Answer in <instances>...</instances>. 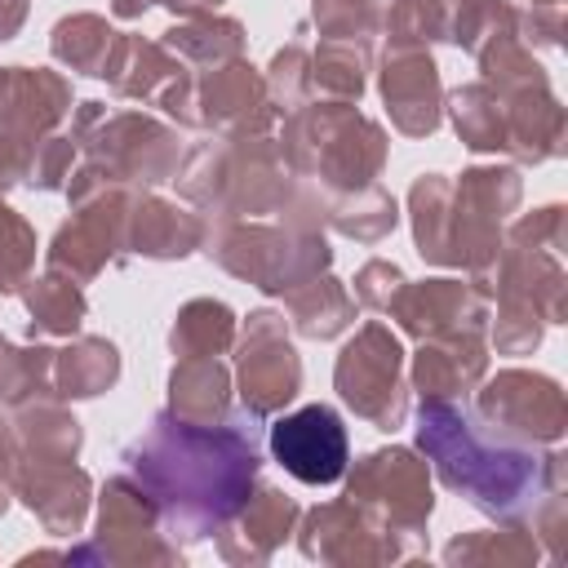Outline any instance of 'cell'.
Returning <instances> with one entry per match:
<instances>
[{
	"mask_svg": "<svg viewBox=\"0 0 568 568\" xmlns=\"http://www.w3.org/2000/svg\"><path fill=\"white\" fill-rule=\"evenodd\" d=\"M124 462L133 479L155 497L160 528L186 541L217 532L248 501L262 466L253 426H195L173 413H160L151 430L129 444Z\"/></svg>",
	"mask_w": 568,
	"mask_h": 568,
	"instance_id": "6da1fadb",
	"label": "cell"
},
{
	"mask_svg": "<svg viewBox=\"0 0 568 568\" xmlns=\"http://www.w3.org/2000/svg\"><path fill=\"white\" fill-rule=\"evenodd\" d=\"M417 444L439 479L493 519H524L564 497V453L541 457L532 444L493 435L453 399H422Z\"/></svg>",
	"mask_w": 568,
	"mask_h": 568,
	"instance_id": "7a4b0ae2",
	"label": "cell"
},
{
	"mask_svg": "<svg viewBox=\"0 0 568 568\" xmlns=\"http://www.w3.org/2000/svg\"><path fill=\"white\" fill-rule=\"evenodd\" d=\"M178 186L191 204L209 209L213 217H244V213H275L288 195L284 155L271 138L244 133L204 142L186 155Z\"/></svg>",
	"mask_w": 568,
	"mask_h": 568,
	"instance_id": "3957f363",
	"label": "cell"
},
{
	"mask_svg": "<svg viewBox=\"0 0 568 568\" xmlns=\"http://www.w3.org/2000/svg\"><path fill=\"white\" fill-rule=\"evenodd\" d=\"M280 155L297 178H320L333 191H355L377 178L386 160V133L351 102L297 106L288 111Z\"/></svg>",
	"mask_w": 568,
	"mask_h": 568,
	"instance_id": "277c9868",
	"label": "cell"
},
{
	"mask_svg": "<svg viewBox=\"0 0 568 568\" xmlns=\"http://www.w3.org/2000/svg\"><path fill=\"white\" fill-rule=\"evenodd\" d=\"M200 244L217 266L257 284L262 293H288L302 280L320 275L333 257L320 231H297L288 222L262 226V222H240V217H213V226L204 222Z\"/></svg>",
	"mask_w": 568,
	"mask_h": 568,
	"instance_id": "5b68a950",
	"label": "cell"
},
{
	"mask_svg": "<svg viewBox=\"0 0 568 568\" xmlns=\"http://www.w3.org/2000/svg\"><path fill=\"white\" fill-rule=\"evenodd\" d=\"M75 142H84L89 164L124 186H155L178 173V133L138 111H106L102 102H80Z\"/></svg>",
	"mask_w": 568,
	"mask_h": 568,
	"instance_id": "8992f818",
	"label": "cell"
},
{
	"mask_svg": "<svg viewBox=\"0 0 568 568\" xmlns=\"http://www.w3.org/2000/svg\"><path fill=\"white\" fill-rule=\"evenodd\" d=\"M404 351L395 342V333L382 320H368L337 355L333 368V386L337 395L377 430H395L408 413L404 399Z\"/></svg>",
	"mask_w": 568,
	"mask_h": 568,
	"instance_id": "52a82bcc",
	"label": "cell"
},
{
	"mask_svg": "<svg viewBox=\"0 0 568 568\" xmlns=\"http://www.w3.org/2000/svg\"><path fill=\"white\" fill-rule=\"evenodd\" d=\"M346 501H355L377 528L422 546L417 532L435 506L426 462H417L408 448H377L355 466L346 484Z\"/></svg>",
	"mask_w": 568,
	"mask_h": 568,
	"instance_id": "ba28073f",
	"label": "cell"
},
{
	"mask_svg": "<svg viewBox=\"0 0 568 568\" xmlns=\"http://www.w3.org/2000/svg\"><path fill=\"white\" fill-rule=\"evenodd\" d=\"M475 422L519 444H555L568 426V404L555 377L506 368L475 390Z\"/></svg>",
	"mask_w": 568,
	"mask_h": 568,
	"instance_id": "9c48e42d",
	"label": "cell"
},
{
	"mask_svg": "<svg viewBox=\"0 0 568 568\" xmlns=\"http://www.w3.org/2000/svg\"><path fill=\"white\" fill-rule=\"evenodd\" d=\"M67 559H106V564H138V559H178L160 541V506L138 479H106L102 510H98V541L67 555Z\"/></svg>",
	"mask_w": 568,
	"mask_h": 568,
	"instance_id": "30bf717a",
	"label": "cell"
},
{
	"mask_svg": "<svg viewBox=\"0 0 568 568\" xmlns=\"http://www.w3.org/2000/svg\"><path fill=\"white\" fill-rule=\"evenodd\" d=\"M302 386V359L284 337V315L253 311L240 337V399L248 417H271Z\"/></svg>",
	"mask_w": 568,
	"mask_h": 568,
	"instance_id": "8fae6325",
	"label": "cell"
},
{
	"mask_svg": "<svg viewBox=\"0 0 568 568\" xmlns=\"http://www.w3.org/2000/svg\"><path fill=\"white\" fill-rule=\"evenodd\" d=\"M275 462L302 484H333L346 475V426L328 404H306L271 426Z\"/></svg>",
	"mask_w": 568,
	"mask_h": 568,
	"instance_id": "7c38bea8",
	"label": "cell"
},
{
	"mask_svg": "<svg viewBox=\"0 0 568 568\" xmlns=\"http://www.w3.org/2000/svg\"><path fill=\"white\" fill-rule=\"evenodd\" d=\"M382 98L404 138H426L439 124V71L417 40H390L382 58Z\"/></svg>",
	"mask_w": 568,
	"mask_h": 568,
	"instance_id": "4fadbf2b",
	"label": "cell"
},
{
	"mask_svg": "<svg viewBox=\"0 0 568 568\" xmlns=\"http://www.w3.org/2000/svg\"><path fill=\"white\" fill-rule=\"evenodd\" d=\"M275 106L266 98V80L248 62H222L209 80H195V129H217L222 138L266 133Z\"/></svg>",
	"mask_w": 568,
	"mask_h": 568,
	"instance_id": "5bb4252c",
	"label": "cell"
},
{
	"mask_svg": "<svg viewBox=\"0 0 568 568\" xmlns=\"http://www.w3.org/2000/svg\"><path fill=\"white\" fill-rule=\"evenodd\" d=\"M302 555L328 559V564H355V559H408V546H399L395 532L377 528L355 501H328L315 506L302 524Z\"/></svg>",
	"mask_w": 568,
	"mask_h": 568,
	"instance_id": "9a60e30c",
	"label": "cell"
},
{
	"mask_svg": "<svg viewBox=\"0 0 568 568\" xmlns=\"http://www.w3.org/2000/svg\"><path fill=\"white\" fill-rule=\"evenodd\" d=\"M386 311L413 337L484 333V297L475 293V284H462V280H422V284L404 280V288Z\"/></svg>",
	"mask_w": 568,
	"mask_h": 568,
	"instance_id": "2e32d148",
	"label": "cell"
},
{
	"mask_svg": "<svg viewBox=\"0 0 568 568\" xmlns=\"http://www.w3.org/2000/svg\"><path fill=\"white\" fill-rule=\"evenodd\" d=\"M484 368V333H439L422 337V351L413 355V386L422 390V399H453L479 386Z\"/></svg>",
	"mask_w": 568,
	"mask_h": 568,
	"instance_id": "e0dca14e",
	"label": "cell"
},
{
	"mask_svg": "<svg viewBox=\"0 0 568 568\" xmlns=\"http://www.w3.org/2000/svg\"><path fill=\"white\" fill-rule=\"evenodd\" d=\"M71 106V84L58 71L0 67V124L22 138H44Z\"/></svg>",
	"mask_w": 568,
	"mask_h": 568,
	"instance_id": "ac0fdd59",
	"label": "cell"
},
{
	"mask_svg": "<svg viewBox=\"0 0 568 568\" xmlns=\"http://www.w3.org/2000/svg\"><path fill=\"white\" fill-rule=\"evenodd\" d=\"M18 497L36 510V519L49 532H75L84 510H89V475L71 462H22L18 475Z\"/></svg>",
	"mask_w": 568,
	"mask_h": 568,
	"instance_id": "d6986e66",
	"label": "cell"
},
{
	"mask_svg": "<svg viewBox=\"0 0 568 568\" xmlns=\"http://www.w3.org/2000/svg\"><path fill=\"white\" fill-rule=\"evenodd\" d=\"M506 115V151L524 164H541L564 151V106L550 98V84L497 93Z\"/></svg>",
	"mask_w": 568,
	"mask_h": 568,
	"instance_id": "ffe728a7",
	"label": "cell"
},
{
	"mask_svg": "<svg viewBox=\"0 0 568 568\" xmlns=\"http://www.w3.org/2000/svg\"><path fill=\"white\" fill-rule=\"evenodd\" d=\"M293 519H297V501L293 497H284L280 488H262L257 497H248L217 532V546H222V555L226 559H248V564H257V559H266L280 541H284V532H293Z\"/></svg>",
	"mask_w": 568,
	"mask_h": 568,
	"instance_id": "44dd1931",
	"label": "cell"
},
{
	"mask_svg": "<svg viewBox=\"0 0 568 568\" xmlns=\"http://www.w3.org/2000/svg\"><path fill=\"white\" fill-rule=\"evenodd\" d=\"M204 217L160 200V195H133L129 204V226H124V248L142 257H186L200 248Z\"/></svg>",
	"mask_w": 568,
	"mask_h": 568,
	"instance_id": "7402d4cb",
	"label": "cell"
},
{
	"mask_svg": "<svg viewBox=\"0 0 568 568\" xmlns=\"http://www.w3.org/2000/svg\"><path fill=\"white\" fill-rule=\"evenodd\" d=\"M191 71L164 49V44H151L142 36H120L115 40V53H111V67H106V80L120 98H142V102H164Z\"/></svg>",
	"mask_w": 568,
	"mask_h": 568,
	"instance_id": "603a6c76",
	"label": "cell"
},
{
	"mask_svg": "<svg viewBox=\"0 0 568 568\" xmlns=\"http://www.w3.org/2000/svg\"><path fill=\"white\" fill-rule=\"evenodd\" d=\"M226 404H231V377L217 364V355H195L173 364L169 373V413L195 426H213L226 422Z\"/></svg>",
	"mask_w": 568,
	"mask_h": 568,
	"instance_id": "cb8c5ba5",
	"label": "cell"
},
{
	"mask_svg": "<svg viewBox=\"0 0 568 568\" xmlns=\"http://www.w3.org/2000/svg\"><path fill=\"white\" fill-rule=\"evenodd\" d=\"M288 297V320L302 337L311 342H324V337H337L342 328L355 324V297L333 280V275H311L302 280L297 288L284 293Z\"/></svg>",
	"mask_w": 568,
	"mask_h": 568,
	"instance_id": "d4e9b609",
	"label": "cell"
},
{
	"mask_svg": "<svg viewBox=\"0 0 568 568\" xmlns=\"http://www.w3.org/2000/svg\"><path fill=\"white\" fill-rule=\"evenodd\" d=\"M13 435H18V448L27 462H75V453H80V422L53 399L22 404Z\"/></svg>",
	"mask_w": 568,
	"mask_h": 568,
	"instance_id": "484cf974",
	"label": "cell"
},
{
	"mask_svg": "<svg viewBox=\"0 0 568 568\" xmlns=\"http://www.w3.org/2000/svg\"><path fill=\"white\" fill-rule=\"evenodd\" d=\"M120 351L106 337H80L67 351H53V390L62 399H89L115 386Z\"/></svg>",
	"mask_w": 568,
	"mask_h": 568,
	"instance_id": "4316f807",
	"label": "cell"
},
{
	"mask_svg": "<svg viewBox=\"0 0 568 568\" xmlns=\"http://www.w3.org/2000/svg\"><path fill=\"white\" fill-rule=\"evenodd\" d=\"M160 44L186 67H222L244 53V27L235 18L200 13V18H186L173 31H164Z\"/></svg>",
	"mask_w": 568,
	"mask_h": 568,
	"instance_id": "83f0119b",
	"label": "cell"
},
{
	"mask_svg": "<svg viewBox=\"0 0 568 568\" xmlns=\"http://www.w3.org/2000/svg\"><path fill=\"white\" fill-rule=\"evenodd\" d=\"M408 209H413V240H417V253L426 262H439V266H453V182L439 178V173H426L413 182V195H408Z\"/></svg>",
	"mask_w": 568,
	"mask_h": 568,
	"instance_id": "f1b7e54d",
	"label": "cell"
},
{
	"mask_svg": "<svg viewBox=\"0 0 568 568\" xmlns=\"http://www.w3.org/2000/svg\"><path fill=\"white\" fill-rule=\"evenodd\" d=\"M115 31L106 27V18L98 13H71L53 27V58L71 71H84V75H102L106 80V67H111V53H115Z\"/></svg>",
	"mask_w": 568,
	"mask_h": 568,
	"instance_id": "f546056e",
	"label": "cell"
},
{
	"mask_svg": "<svg viewBox=\"0 0 568 568\" xmlns=\"http://www.w3.org/2000/svg\"><path fill=\"white\" fill-rule=\"evenodd\" d=\"M235 342V315L226 302H213V297H195L178 311L173 320V333H169V346L173 355L182 359H195V355H222L226 346Z\"/></svg>",
	"mask_w": 568,
	"mask_h": 568,
	"instance_id": "4dcf8cb0",
	"label": "cell"
},
{
	"mask_svg": "<svg viewBox=\"0 0 568 568\" xmlns=\"http://www.w3.org/2000/svg\"><path fill=\"white\" fill-rule=\"evenodd\" d=\"M448 115L457 138L470 151H506V115H501V98L479 80L466 89L448 93Z\"/></svg>",
	"mask_w": 568,
	"mask_h": 568,
	"instance_id": "1f68e13d",
	"label": "cell"
},
{
	"mask_svg": "<svg viewBox=\"0 0 568 568\" xmlns=\"http://www.w3.org/2000/svg\"><path fill=\"white\" fill-rule=\"evenodd\" d=\"M328 222H333L342 235L359 240V244H377V240L399 222V209H395V200H390L377 182H364V186L337 191V195L328 200Z\"/></svg>",
	"mask_w": 568,
	"mask_h": 568,
	"instance_id": "d6a6232c",
	"label": "cell"
},
{
	"mask_svg": "<svg viewBox=\"0 0 568 568\" xmlns=\"http://www.w3.org/2000/svg\"><path fill=\"white\" fill-rule=\"evenodd\" d=\"M22 297H27V311H31V333H62V337H71L84 324V311H89L80 284L58 275V271H49L40 280H27Z\"/></svg>",
	"mask_w": 568,
	"mask_h": 568,
	"instance_id": "836d02e7",
	"label": "cell"
},
{
	"mask_svg": "<svg viewBox=\"0 0 568 568\" xmlns=\"http://www.w3.org/2000/svg\"><path fill=\"white\" fill-rule=\"evenodd\" d=\"M364 67L359 40H324L311 58V93H320V102H359Z\"/></svg>",
	"mask_w": 568,
	"mask_h": 568,
	"instance_id": "e575fe53",
	"label": "cell"
},
{
	"mask_svg": "<svg viewBox=\"0 0 568 568\" xmlns=\"http://www.w3.org/2000/svg\"><path fill=\"white\" fill-rule=\"evenodd\" d=\"M44 390H53V351L0 342V399L22 408Z\"/></svg>",
	"mask_w": 568,
	"mask_h": 568,
	"instance_id": "d590c367",
	"label": "cell"
},
{
	"mask_svg": "<svg viewBox=\"0 0 568 568\" xmlns=\"http://www.w3.org/2000/svg\"><path fill=\"white\" fill-rule=\"evenodd\" d=\"M262 80H266V98H271V106L280 115L306 106V98H311V58H306L302 40H293L288 49H280L271 58V71Z\"/></svg>",
	"mask_w": 568,
	"mask_h": 568,
	"instance_id": "8d00e7d4",
	"label": "cell"
},
{
	"mask_svg": "<svg viewBox=\"0 0 568 568\" xmlns=\"http://www.w3.org/2000/svg\"><path fill=\"white\" fill-rule=\"evenodd\" d=\"M31 262H36L31 226L9 204H0V293H18V284H27Z\"/></svg>",
	"mask_w": 568,
	"mask_h": 568,
	"instance_id": "74e56055",
	"label": "cell"
},
{
	"mask_svg": "<svg viewBox=\"0 0 568 568\" xmlns=\"http://www.w3.org/2000/svg\"><path fill=\"white\" fill-rule=\"evenodd\" d=\"M448 564H466V559H501V564H519V559H537V541L519 537V528L506 532H479V537H457L444 550Z\"/></svg>",
	"mask_w": 568,
	"mask_h": 568,
	"instance_id": "f35d334b",
	"label": "cell"
},
{
	"mask_svg": "<svg viewBox=\"0 0 568 568\" xmlns=\"http://www.w3.org/2000/svg\"><path fill=\"white\" fill-rule=\"evenodd\" d=\"M541 315L519 306V302H497V324H493V342L501 355H528L541 342Z\"/></svg>",
	"mask_w": 568,
	"mask_h": 568,
	"instance_id": "ab89813d",
	"label": "cell"
},
{
	"mask_svg": "<svg viewBox=\"0 0 568 568\" xmlns=\"http://www.w3.org/2000/svg\"><path fill=\"white\" fill-rule=\"evenodd\" d=\"M71 155H75V142H67V138H36L31 169H27V186H40V191L67 186V178H71Z\"/></svg>",
	"mask_w": 568,
	"mask_h": 568,
	"instance_id": "60d3db41",
	"label": "cell"
},
{
	"mask_svg": "<svg viewBox=\"0 0 568 568\" xmlns=\"http://www.w3.org/2000/svg\"><path fill=\"white\" fill-rule=\"evenodd\" d=\"M399 288H404L399 266H390V262H382V257L364 262L359 275H355V302L368 306V311H386V306L395 302Z\"/></svg>",
	"mask_w": 568,
	"mask_h": 568,
	"instance_id": "b9f144b4",
	"label": "cell"
},
{
	"mask_svg": "<svg viewBox=\"0 0 568 568\" xmlns=\"http://www.w3.org/2000/svg\"><path fill=\"white\" fill-rule=\"evenodd\" d=\"M31 151H36V138H22V133H13V129L0 124V186L27 182Z\"/></svg>",
	"mask_w": 568,
	"mask_h": 568,
	"instance_id": "7bdbcfd3",
	"label": "cell"
},
{
	"mask_svg": "<svg viewBox=\"0 0 568 568\" xmlns=\"http://www.w3.org/2000/svg\"><path fill=\"white\" fill-rule=\"evenodd\" d=\"M18 466H22V448H18V435H13V426L0 417V515H4V506H9V497H4V484H13Z\"/></svg>",
	"mask_w": 568,
	"mask_h": 568,
	"instance_id": "ee69618b",
	"label": "cell"
},
{
	"mask_svg": "<svg viewBox=\"0 0 568 568\" xmlns=\"http://www.w3.org/2000/svg\"><path fill=\"white\" fill-rule=\"evenodd\" d=\"M22 22H27V0H0V44L13 40Z\"/></svg>",
	"mask_w": 568,
	"mask_h": 568,
	"instance_id": "f6af8a7d",
	"label": "cell"
},
{
	"mask_svg": "<svg viewBox=\"0 0 568 568\" xmlns=\"http://www.w3.org/2000/svg\"><path fill=\"white\" fill-rule=\"evenodd\" d=\"M160 4H169L178 18H200V13H213L222 0H160Z\"/></svg>",
	"mask_w": 568,
	"mask_h": 568,
	"instance_id": "bcb514c9",
	"label": "cell"
},
{
	"mask_svg": "<svg viewBox=\"0 0 568 568\" xmlns=\"http://www.w3.org/2000/svg\"><path fill=\"white\" fill-rule=\"evenodd\" d=\"M155 0H111V13L115 18H138V13H146Z\"/></svg>",
	"mask_w": 568,
	"mask_h": 568,
	"instance_id": "7dc6e473",
	"label": "cell"
},
{
	"mask_svg": "<svg viewBox=\"0 0 568 568\" xmlns=\"http://www.w3.org/2000/svg\"><path fill=\"white\" fill-rule=\"evenodd\" d=\"M528 4H564V0H528Z\"/></svg>",
	"mask_w": 568,
	"mask_h": 568,
	"instance_id": "c3c4849f",
	"label": "cell"
}]
</instances>
